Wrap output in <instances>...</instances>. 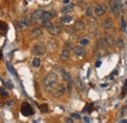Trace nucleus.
Returning a JSON list of instances; mask_svg holds the SVG:
<instances>
[{
    "instance_id": "7c9ffc66",
    "label": "nucleus",
    "mask_w": 127,
    "mask_h": 123,
    "mask_svg": "<svg viewBox=\"0 0 127 123\" xmlns=\"http://www.w3.org/2000/svg\"><path fill=\"white\" fill-rule=\"evenodd\" d=\"M10 81H3V84L5 85V86H7L8 88H13L14 86H13V84H11V83H9Z\"/></svg>"
},
{
    "instance_id": "7ed1b4c3",
    "label": "nucleus",
    "mask_w": 127,
    "mask_h": 123,
    "mask_svg": "<svg viewBox=\"0 0 127 123\" xmlns=\"http://www.w3.org/2000/svg\"><path fill=\"white\" fill-rule=\"evenodd\" d=\"M21 113H22L24 116H26V117H27V116L32 115V114L34 113V111H33L31 105H30L29 104L24 103V104L22 105V107H21Z\"/></svg>"
},
{
    "instance_id": "0eeeda50",
    "label": "nucleus",
    "mask_w": 127,
    "mask_h": 123,
    "mask_svg": "<svg viewBox=\"0 0 127 123\" xmlns=\"http://www.w3.org/2000/svg\"><path fill=\"white\" fill-rule=\"evenodd\" d=\"M73 52L78 57H83L85 55V49L82 46H74L73 47Z\"/></svg>"
},
{
    "instance_id": "e433bc0d",
    "label": "nucleus",
    "mask_w": 127,
    "mask_h": 123,
    "mask_svg": "<svg viewBox=\"0 0 127 123\" xmlns=\"http://www.w3.org/2000/svg\"><path fill=\"white\" fill-rule=\"evenodd\" d=\"M84 120H85V122H90V121H89V118H88V117H84Z\"/></svg>"
},
{
    "instance_id": "a878e982",
    "label": "nucleus",
    "mask_w": 127,
    "mask_h": 123,
    "mask_svg": "<svg viewBox=\"0 0 127 123\" xmlns=\"http://www.w3.org/2000/svg\"><path fill=\"white\" fill-rule=\"evenodd\" d=\"M127 94V80L125 81V83H124V86H123V88H122V93H121V99L124 97V96H126Z\"/></svg>"
},
{
    "instance_id": "f03ea898",
    "label": "nucleus",
    "mask_w": 127,
    "mask_h": 123,
    "mask_svg": "<svg viewBox=\"0 0 127 123\" xmlns=\"http://www.w3.org/2000/svg\"><path fill=\"white\" fill-rule=\"evenodd\" d=\"M31 52L36 56H41L46 53V47L42 43H37L32 47Z\"/></svg>"
},
{
    "instance_id": "6e6552de",
    "label": "nucleus",
    "mask_w": 127,
    "mask_h": 123,
    "mask_svg": "<svg viewBox=\"0 0 127 123\" xmlns=\"http://www.w3.org/2000/svg\"><path fill=\"white\" fill-rule=\"evenodd\" d=\"M48 32H49V34L52 35H59L61 34L62 30H61V28L58 27V26H52L51 28L48 29Z\"/></svg>"
},
{
    "instance_id": "a211bd4d",
    "label": "nucleus",
    "mask_w": 127,
    "mask_h": 123,
    "mask_svg": "<svg viewBox=\"0 0 127 123\" xmlns=\"http://www.w3.org/2000/svg\"><path fill=\"white\" fill-rule=\"evenodd\" d=\"M73 8H74V4H72V3H68V4H66L64 8H62V12H63V13H68V12H71Z\"/></svg>"
},
{
    "instance_id": "cd10ccee",
    "label": "nucleus",
    "mask_w": 127,
    "mask_h": 123,
    "mask_svg": "<svg viewBox=\"0 0 127 123\" xmlns=\"http://www.w3.org/2000/svg\"><path fill=\"white\" fill-rule=\"evenodd\" d=\"M126 28V22L124 20V17H121V30H125Z\"/></svg>"
},
{
    "instance_id": "4468645a",
    "label": "nucleus",
    "mask_w": 127,
    "mask_h": 123,
    "mask_svg": "<svg viewBox=\"0 0 127 123\" xmlns=\"http://www.w3.org/2000/svg\"><path fill=\"white\" fill-rule=\"evenodd\" d=\"M105 41H106V43H107L109 46H113V45H114V43H115V40L114 39L113 35H110V34H108V35H106Z\"/></svg>"
},
{
    "instance_id": "9b49d317",
    "label": "nucleus",
    "mask_w": 127,
    "mask_h": 123,
    "mask_svg": "<svg viewBox=\"0 0 127 123\" xmlns=\"http://www.w3.org/2000/svg\"><path fill=\"white\" fill-rule=\"evenodd\" d=\"M94 12H95V14H96L97 16L101 17V16H103V15L105 14V9H104V7H103L102 5L97 4V5L95 6V8H94Z\"/></svg>"
},
{
    "instance_id": "aec40b11",
    "label": "nucleus",
    "mask_w": 127,
    "mask_h": 123,
    "mask_svg": "<svg viewBox=\"0 0 127 123\" xmlns=\"http://www.w3.org/2000/svg\"><path fill=\"white\" fill-rule=\"evenodd\" d=\"M41 26L46 29H49L53 26V24H52L51 20H43V21H41Z\"/></svg>"
},
{
    "instance_id": "f257e3e1",
    "label": "nucleus",
    "mask_w": 127,
    "mask_h": 123,
    "mask_svg": "<svg viewBox=\"0 0 127 123\" xmlns=\"http://www.w3.org/2000/svg\"><path fill=\"white\" fill-rule=\"evenodd\" d=\"M58 83V76L57 74H55L54 72H51L49 74H47L44 78H43V85L47 88V89H53L56 84Z\"/></svg>"
},
{
    "instance_id": "f8f14e48",
    "label": "nucleus",
    "mask_w": 127,
    "mask_h": 123,
    "mask_svg": "<svg viewBox=\"0 0 127 123\" xmlns=\"http://www.w3.org/2000/svg\"><path fill=\"white\" fill-rule=\"evenodd\" d=\"M68 58H69V50H68V48H64L61 52L60 59L62 61H66Z\"/></svg>"
},
{
    "instance_id": "58836bf2",
    "label": "nucleus",
    "mask_w": 127,
    "mask_h": 123,
    "mask_svg": "<svg viewBox=\"0 0 127 123\" xmlns=\"http://www.w3.org/2000/svg\"><path fill=\"white\" fill-rule=\"evenodd\" d=\"M8 1H12V0H8Z\"/></svg>"
},
{
    "instance_id": "423d86ee",
    "label": "nucleus",
    "mask_w": 127,
    "mask_h": 123,
    "mask_svg": "<svg viewBox=\"0 0 127 123\" xmlns=\"http://www.w3.org/2000/svg\"><path fill=\"white\" fill-rule=\"evenodd\" d=\"M56 13L55 12H50V11H42L41 13V20L40 21H43V20H51L53 17H55Z\"/></svg>"
},
{
    "instance_id": "c85d7f7f",
    "label": "nucleus",
    "mask_w": 127,
    "mask_h": 123,
    "mask_svg": "<svg viewBox=\"0 0 127 123\" xmlns=\"http://www.w3.org/2000/svg\"><path fill=\"white\" fill-rule=\"evenodd\" d=\"M85 14H86V16L91 17V16H92V14H93V11L91 10V8H87V9H86V11H85Z\"/></svg>"
},
{
    "instance_id": "dca6fc26",
    "label": "nucleus",
    "mask_w": 127,
    "mask_h": 123,
    "mask_svg": "<svg viewBox=\"0 0 127 123\" xmlns=\"http://www.w3.org/2000/svg\"><path fill=\"white\" fill-rule=\"evenodd\" d=\"M102 26L104 29H111L113 27V21L111 18H107L104 20V22L102 23Z\"/></svg>"
},
{
    "instance_id": "2f4dec72",
    "label": "nucleus",
    "mask_w": 127,
    "mask_h": 123,
    "mask_svg": "<svg viewBox=\"0 0 127 123\" xmlns=\"http://www.w3.org/2000/svg\"><path fill=\"white\" fill-rule=\"evenodd\" d=\"M0 92H1V94H2V95H5V96H7V95H8V93H7V92L5 91V89H3V88H1V89H0Z\"/></svg>"
},
{
    "instance_id": "b1692460",
    "label": "nucleus",
    "mask_w": 127,
    "mask_h": 123,
    "mask_svg": "<svg viewBox=\"0 0 127 123\" xmlns=\"http://www.w3.org/2000/svg\"><path fill=\"white\" fill-rule=\"evenodd\" d=\"M39 110H40L42 113H46V112H48V105H47L46 104L40 105H39Z\"/></svg>"
},
{
    "instance_id": "20e7f679",
    "label": "nucleus",
    "mask_w": 127,
    "mask_h": 123,
    "mask_svg": "<svg viewBox=\"0 0 127 123\" xmlns=\"http://www.w3.org/2000/svg\"><path fill=\"white\" fill-rule=\"evenodd\" d=\"M65 92V86L64 84H60L55 90H54V93H53V96L55 98H60L62 97Z\"/></svg>"
},
{
    "instance_id": "6ab92c4d",
    "label": "nucleus",
    "mask_w": 127,
    "mask_h": 123,
    "mask_svg": "<svg viewBox=\"0 0 127 123\" xmlns=\"http://www.w3.org/2000/svg\"><path fill=\"white\" fill-rule=\"evenodd\" d=\"M7 31H8L7 24L4 23V22H2V21H0V34L1 35H5L7 33Z\"/></svg>"
},
{
    "instance_id": "393cba45",
    "label": "nucleus",
    "mask_w": 127,
    "mask_h": 123,
    "mask_svg": "<svg viewBox=\"0 0 127 123\" xmlns=\"http://www.w3.org/2000/svg\"><path fill=\"white\" fill-rule=\"evenodd\" d=\"M115 43H116V45H117L119 48H123V47H124V40H123L121 37L117 38V40L115 41Z\"/></svg>"
},
{
    "instance_id": "bb28decb",
    "label": "nucleus",
    "mask_w": 127,
    "mask_h": 123,
    "mask_svg": "<svg viewBox=\"0 0 127 123\" xmlns=\"http://www.w3.org/2000/svg\"><path fill=\"white\" fill-rule=\"evenodd\" d=\"M79 42H80V44H81V45H88V43H89V39H88V38H86V37H83V38H81V39L79 40Z\"/></svg>"
},
{
    "instance_id": "72a5a7b5",
    "label": "nucleus",
    "mask_w": 127,
    "mask_h": 123,
    "mask_svg": "<svg viewBox=\"0 0 127 123\" xmlns=\"http://www.w3.org/2000/svg\"><path fill=\"white\" fill-rule=\"evenodd\" d=\"M101 65H102V62H101V61H97V62H96V67H97V68L100 67Z\"/></svg>"
},
{
    "instance_id": "c756f323",
    "label": "nucleus",
    "mask_w": 127,
    "mask_h": 123,
    "mask_svg": "<svg viewBox=\"0 0 127 123\" xmlns=\"http://www.w3.org/2000/svg\"><path fill=\"white\" fill-rule=\"evenodd\" d=\"M92 107H93V105H87L86 107L83 109V111H84V112H85V111H89V112H90V111L92 110Z\"/></svg>"
},
{
    "instance_id": "2eb2a0df",
    "label": "nucleus",
    "mask_w": 127,
    "mask_h": 123,
    "mask_svg": "<svg viewBox=\"0 0 127 123\" xmlns=\"http://www.w3.org/2000/svg\"><path fill=\"white\" fill-rule=\"evenodd\" d=\"M20 25L21 26H23V27H29V26H31V24H32V22H31V20H29V19H27V18H22V19H20Z\"/></svg>"
},
{
    "instance_id": "473e14b6",
    "label": "nucleus",
    "mask_w": 127,
    "mask_h": 123,
    "mask_svg": "<svg viewBox=\"0 0 127 123\" xmlns=\"http://www.w3.org/2000/svg\"><path fill=\"white\" fill-rule=\"evenodd\" d=\"M71 116H72V117H74V118H77V119H79V118H80V115H79V114H75V113L71 114Z\"/></svg>"
},
{
    "instance_id": "c9c22d12",
    "label": "nucleus",
    "mask_w": 127,
    "mask_h": 123,
    "mask_svg": "<svg viewBox=\"0 0 127 123\" xmlns=\"http://www.w3.org/2000/svg\"><path fill=\"white\" fill-rule=\"evenodd\" d=\"M68 3H69V0H64V4L66 5V4H68Z\"/></svg>"
},
{
    "instance_id": "9d476101",
    "label": "nucleus",
    "mask_w": 127,
    "mask_h": 123,
    "mask_svg": "<svg viewBox=\"0 0 127 123\" xmlns=\"http://www.w3.org/2000/svg\"><path fill=\"white\" fill-rule=\"evenodd\" d=\"M61 73H62V77L64 78V80L68 84V85H72V79L70 77V75L65 71V70H61Z\"/></svg>"
},
{
    "instance_id": "5701e85b",
    "label": "nucleus",
    "mask_w": 127,
    "mask_h": 123,
    "mask_svg": "<svg viewBox=\"0 0 127 123\" xmlns=\"http://www.w3.org/2000/svg\"><path fill=\"white\" fill-rule=\"evenodd\" d=\"M61 20H62L63 23H66V24H67V23H70V22L72 21V17L69 16V15H64V17H62Z\"/></svg>"
},
{
    "instance_id": "ddd939ff",
    "label": "nucleus",
    "mask_w": 127,
    "mask_h": 123,
    "mask_svg": "<svg viewBox=\"0 0 127 123\" xmlns=\"http://www.w3.org/2000/svg\"><path fill=\"white\" fill-rule=\"evenodd\" d=\"M73 28H74L75 31H82V30L85 29V24H84L82 21L78 20V21H75Z\"/></svg>"
},
{
    "instance_id": "f704fd0d",
    "label": "nucleus",
    "mask_w": 127,
    "mask_h": 123,
    "mask_svg": "<svg viewBox=\"0 0 127 123\" xmlns=\"http://www.w3.org/2000/svg\"><path fill=\"white\" fill-rule=\"evenodd\" d=\"M66 122L67 123H72L73 122V120H72L71 118H67V119H66Z\"/></svg>"
},
{
    "instance_id": "39448f33",
    "label": "nucleus",
    "mask_w": 127,
    "mask_h": 123,
    "mask_svg": "<svg viewBox=\"0 0 127 123\" xmlns=\"http://www.w3.org/2000/svg\"><path fill=\"white\" fill-rule=\"evenodd\" d=\"M120 10H121V3L119 2V0H115L112 4V11L114 15H118Z\"/></svg>"
},
{
    "instance_id": "412c9836",
    "label": "nucleus",
    "mask_w": 127,
    "mask_h": 123,
    "mask_svg": "<svg viewBox=\"0 0 127 123\" xmlns=\"http://www.w3.org/2000/svg\"><path fill=\"white\" fill-rule=\"evenodd\" d=\"M40 65H41V60H40V58H38V57L33 58V60H32V66L35 67V68H38V67H40Z\"/></svg>"
},
{
    "instance_id": "f3484780",
    "label": "nucleus",
    "mask_w": 127,
    "mask_h": 123,
    "mask_svg": "<svg viewBox=\"0 0 127 123\" xmlns=\"http://www.w3.org/2000/svg\"><path fill=\"white\" fill-rule=\"evenodd\" d=\"M30 35H31V36H32V37L37 38V37L41 36V35H42V31H41L40 29H38V28H34V29H32L31 33H30Z\"/></svg>"
},
{
    "instance_id": "4be33fe9",
    "label": "nucleus",
    "mask_w": 127,
    "mask_h": 123,
    "mask_svg": "<svg viewBox=\"0 0 127 123\" xmlns=\"http://www.w3.org/2000/svg\"><path fill=\"white\" fill-rule=\"evenodd\" d=\"M89 26L91 27V28H93V29H97L98 28V22L94 19V18H91L90 20H89Z\"/></svg>"
},
{
    "instance_id": "1a4fd4ad",
    "label": "nucleus",
    "mask_w": 127,
    "mask_h": 123,
    "mask_svg": "<svg viewBox=\"0 0 127 123\" xmlns=\"http://www.w3.org/2000/svg\"><path fill=\"white\" fill-rule=\"evenodd\" d=\"M41 13H42V10H35L34 12H32L30 18L32 21L34 22H38L41 20Z\"/></svg>"
},
{
    "instance_id": "4c0bfd02",
    "label": "nucleus",
    "mask_w": 127,
    "mask_h": 123,
    "mask_svg": "<svg viewBox=\"0 0 127 123\" xmlns=\"http://www.w3.org/2000/svg\"><path fill=\"white\" fill-rule=\"evenodd\" d=\"M2 58V53H1V50H0V59Z\"/></svg>"
}]
</instances>
